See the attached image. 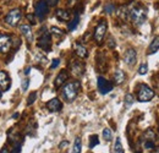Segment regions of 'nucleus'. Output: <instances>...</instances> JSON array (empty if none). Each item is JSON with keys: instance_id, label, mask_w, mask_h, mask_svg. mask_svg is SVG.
Wrapping results in <instances>:
<instances>
[{"instance_id": "obj_24", "label": "nucleus", "mask_w": 159, "mask_h": 153, "mask_svg": "<svg viewBox=\"0 0 159 153\" xmlns=\"http://www.w3.org/2000/svg\"><path fill=\"white\" fill-rule=\"evenodd\" d=\"M143 147L146 150H153L156 147V142L153 140H143Z\"/></svg>"}, {"instance_id": "obj_34", "label": "nucleus", "mask_w": 159, "mask_h": 153, "mask_svg": "<svg viewBox=\"0 0 159 153\" xmlns=\"http://www.w3.org/2000/svg\"><path fill=\"white\" fill-rule=\"evenodd\" d=\"M21 148H22V141L19 142V143H16V145H14V151H12V153H21Z\"/></svg>"}, {"instance_id": "obj_45", "label": "nucleus", "mask_w": 159, "mask_h": 153, "mask_svg": "<svg viewBox=\"0 0 159 153\" xmlns=\"http://www.w3.org/2000/svg\"><path fill=\"white\" fill-rule=\"evenodd\" d=\"M4 1H10V0H4Z\"/></svg>"}, {"instance_id": "obj_19", "label": "nucleus", "mask_w": 159, "mask_h": 153, "mask_svg": "<svg viewBox=\"0 0 159 153\" xmlns=\"http://www.w3.org/2000/svg\"><path fill=\"white\" fill-rule=\"evenodd\" d=\"M125 80H126L125 72H124L122 70H116L115 74H114V82H115L116 85H121V83L125 82Z\"/></svg>"}, {"instance_id": "obj_17", "label": "nucleus", "mask_w": 159, "mask_h": 153, "mask_svg": "<svg viewBox=\"0 0 159 153\" xmlns=\"http://www.w3.org/2000/svg\"><path fill=\"white\" fill-rule=\"evenodd\" d=\"M159 50V36H156L148 47V54H154Z\"/></svg>"}, {"instance_id": "obj_6", "label": "nucleus", "mask_w": 159, "mask_h": 153, "mask_svg": "<svg viewBox=\"0 0 159 153\" xmlns=\"http://www.w3.org/2000/svg\"><path fill=\"white\" fill-rule=\"evenodd\" d=\"M21 10L20 9H12L7 12V15L5 16V22L10 26V27H16L19 25L21 20Z\"/></svg>"}, {"instance_id": "obj_5", "label": "nucleus", "mask_w": 159, "mask_h": 153, "mask_svg": "<svg viewBox=\"0 0 159 153\" xmlns=\"http://www.w3.org/2000/svg\"><path fill=\"white\" fill-rule=\"evenodd\" d=\"M107 30H108V22L105 20H102L99 21V23L97 25L96 30H94V40L102 44L103 43V39L105 37V33H107Z\"/></svg>"}, {"instance_id": "obj_36", "label": "nucleus", "mask_w": 159, "mask_h": 153, "mask_svg": "<svg viewBox=\"0 0 159 153\" xmlns=\"http://www.w3.org/2000/svg\"><path fill=\"white\" fill-rule=\"evenodd\" d=\"M59 64H60V59H54L53 63H52V65H50V69H55V67H58Z\"/></svg>"}, {"instance_id": "obj_28", "label": "nucleus", "mask_w": 159, "mask_h": 153, "mask_svg": "<svg viewBox=\"0 0 159 153\" xmlns=\"http://www.w3.org/2000/svg\"><path fill=\"white\" fill-rule=\"evenodd\" d=\"M134 102H135V98H134V96H132L131 93H129V95H126V96H125V105H126V107L132 105V104H134Z\"/></svg>"}, {"instance_id": "obj_32", "label": "nucleus", "mask_w": 159, "mask_h": 153, "mask_svg": "<svg viewBox=\"0 0 159 153\" xmlns=\"http://www.w3.org/2000/svg\"><path fill=\"white\" fill-rule=\"evenodd\" d=\"M28 86H30V78H23V80H22V83H21V90H22V92L27 91V90H28Z\"/></svg>"}, {"instance_id": "obj_1", "label": "nucleus", "mask_w": 159, "mask_h": 153, "mask_svg": "<svg viewBox=\"0 0 159 153\" xmlns=\"http://www.w3.org/2000/svg\"><path fill=\"white\" fill-rule=\"evenodd\" d=\"M129 17L135 26H141L147 19V9L142 5H135L129 10Z\"/></svg>"}, {"instance_id": "obj_42", "label": "nucleus", "mask_w": 159, "mask_h": 153, "mask_svg": "<svg viewBox=\"0 0 159 153\" xmlns=\"http://www.w3.org/2000/svg\"><path fill=\"white\" fill-rule=\"evenodd\" d=\"M30 72H31V67H27V69L25 70V74H26V75H28Z\"/></svg>"}, {"instance_id": "obj_8", "label": "nucleus", "mask_w": 159, "mask_h": 153, "mask_svg": "<svg viewBox=\"0 0 159 153\" xmlns=\"http://www.w3.org/2000/svg\"><path fill=\"white\" fill-rule=\"evenodd\" d=\"M11 47H12V39H11V37L7 36V35H2L1 33L0 35V53H2V54L9 53Z\"/></svg>"}, {"instance_id": "obj_38", "label": "nucleus", "mask_w": 159, "mask_h": 153, "mask_svg": "<svg viewBox=\"0 0 159 153\" xmlns=\"http://www.w3.org/2000/svg\"><path fill=\"white\" fill-rule=\"evenodd\" d=\"M59 0H45V2L48 4V6H55L58 4Z\"/></svg>"}, {"instance_id": "obj_43", "label": "nucleus", "mask_w": 159, "mask_h": 153, "mask_svg": "<svg viewBox=\"0 0 159 153\" xmlns=\"http://www.w3.org/2000/svg\"><path fill=\"white\" fill-rule=\"evenodd\" d=\"M12 119H19V113H16V114L12 115Z\"/></svg>"}, {"instance_id": "obj_11", "label": "nucleus", "mask_w": 159, "mask_h": 153, "mask_svg": "<svg viewBox=\"0 0 159 153\" xmlns=\"http://www.w3.org/2000/svg\"><path fill=\"white\" fill-rule=\"evenodd\" d=\"M11 87V78L6 71H0V88L4 91H9Z\"/></svg>"}, {"instance_id": "obj_31", "label": "nucleus", "mask_w": 159, "mask_h": 153, "mask_svg": "<svg viewBox=\"0 0 159 153\" xmlns=\"http://www.w3.org/2000/svg\"><path fill=\"white\" fill-rule=\"evenodd\" d=\"M115 10H116V7H115L114 4H108V5H105V7H104V11H105L107 14H113Z\"/></svg>"}, {"instance_id": "obj_26", "label": "nucleus", "mask_w": 159, "mask_h": 153, "mask_svg": "<svg viewBox=\"0 0 159 153\" xmlns=\"http://www.w3.org/2000/svg\"><path fill=\"white\" fill-rule=\"evenodd\" d=\"M154 137H156V134L152 129H148L143 135V140H153L154 141Z\"/></svg>"}, {"instance_id": "obj_20", "label": "nucleus", "mask_w": 159, "mask_h": 153, "mask_svg": "<svg viewBox=\"0 0 159 153\" xmlns=\"http://www.w3.org/2000/svg\"><path fill=\"white\" fill-rule=\"evenodd\" d=\"M79 23H80V17H79V15H77V16H75V19L69 21V23H67V30H69V31L76 30V27H77Z\"/></svg>"}, {"instance_id": "obj_13", "label": "nucleus", "mask_w": 159, "mask_h": 153, "mask_svg": "<svg viewBox=\"0 0 159 153\" xmlns=\"http://www.w3.org/2000/svg\"><path fill=\"white\" fill-rule=\"evenodd\" d=\"M71 72L72 75L76 77H80L83 75L84 72V64L81 63V61H75L72 65H71Z\"/></svg>"}, {"instance_id": "obj_46", "label": "nucleus", "mask_w": 159, "mask_h": 153, "mask_svg": "<svg viewBox=\"0 0 159 153\" xmlns=\"http://www.w3.org/2000/svg\"><path fill=\"white\" fill-rule=\"evenodd\" d=\"M156 153H159V150H158V151H157V152H156Z\"/></svg>"}, {"instance_id": "obj_33", "label": "nucleus", "mask_w": 159, "mask_h": 153, "mask_svg": "<svg viewBox=\"0 0 159 153\" xmlns=\"http://www.w3.org/2000/svg\"><path fill=\"white\" fill-rule=\"evenodd\" d=\"M147 71H148V65H147L146 63L141 64V66H139V75H146V74H147Z\"/></svg>"}, {"instance_id": "obj_29", "label": "nucleus", "mask_w": 159, "mask_h": 153, "mask_svg": "<svg viewBox=\"0 0 159 153\" xmlns=\"http://www.w3.org/2000/svg\"><path fill=\"white\" fill-rule=\"evenodd\" d=\"M114 150H115L116 153H124V148H122V145H121V141H120L119 137H118L116 141H115V147H114Z\"/></svg>"}, {"instance_id": "obj_44", "label": "nucleus", "mask_w": 159, "mask_h": 153, "mask_svg": "<svg viewBox=\"0 0 159 153\" xmlns=\"http://www.w3.org/2000/svg\"><path fill=\"white\" fill-rule=\"evenodd\" d=\"M1 97H2V92H1V90H0V99H1Z\"/></svg>"}, {"instance_id": "obj_15", "label": "nucleus", "mask_w": 159, "mask_h": 153, "mask_svg": "<svg viewBox=\"0 0 159 153\" xmlns=\"http://www.w3.org/2000/svg\"><path fill=\"white\" fill-rule=\"evenodd\" d=\"M20 31H21V33L25 36V38L27 39L28 43H32V42H33V32H32V30H31V26L23 23V25L20 26Z\"/></svg>"}, {"instance_id": "obj_39", "label": "nucleus", "mask_w": 159, "mask_h": 153, "mask_svg": "<svg viewBox=\"0 0 159 153\" xmlns=\"http://www.w3.org/2000/svg\"><path fill=\"white\" fill-rule=\"evenodd\" d=\"M66 146H69V141H62L59 145V148L60 150H64V148H66Z\"/></svg>"}, {"instance_id": "obj_40", "label": "nucleus", "mask_w": 159, "mask_h": 153, "mask_svg": "<svg viewBox=\"0 0 159 153\" xmlns=\"http://www.w3.org/2000/svg\"><path fill=\"white\" fill-rule=\"evenodd\" d=\"M114 45H115V43H114V38H113V37H110V38H109V47H110V48H113Z\"/></svg>"}, {"instance_id": "obj_27", "label": "nucleus", "mask_w": 159, "mask_h": 153, "mask_svg": "<svg viewBox=\"0 0 159 153\" xmlns=\"http://www.w3.org/2000/svg\"><path fill=\"white\" fill-rule=\"evenodd\" d=\"M50 32H52V35H53V36H55V37H62V36L65 35V33H64V31H61L60 28L55 27V26H53V27H52Z\"/></svg>"}, {"instance_id": "obj_22", "label": "nucleus", "mask_w": 159, "mask_h": 153, "mask_svg": "<svg viewBox=\"0 0 159 153\" xmlns=\"http://www.w3.org/2000/svg\"><path fill=\"white\" fill-rule=\"evenodd\" d=\"M116 11H118V15H119L120 19L126 20L127 17H129V10H127V7H126V6L120 7L119 10H116Z\"/></svg>"}, {"instance_id": "obj_4", "label": "nucleus", "mask_w": 159, "mask_h": 153, "mask_svg": "<svg viewBox=\"0 0 159 153\" xmlns=\"http://www.w3.org/2000/svg\"><path fill=\"white\" fill-rule=\"evenodd\" d=\"M42 30L43 31H42V35H40L39 39H38L37 45L40 49H43L45 52H49L50 48H52V36H50V33L45 28H42Z\"/></svg>"}, {"instance_id": "obj_41", "label": "nucleus", "mask_w": 159, "mask_h": 153, "mask_svg": "<svg viewBox=\"0 0 159 153\" xmlns=\"http://www.w3.org/2000/svg\"><path fill=\"white\" fill-rule=\"evenodd\" d=\"M0 153H10V152H9V150H7V147H2V148L0 150Z\"/></svg>"}, {"instance_id": "obj_35", "label": "nucleus", "mask_w": 159, "mask_h": 153, "mask_svg": "<svg viewBox=\"0 0 159 153\" xmlns=\"http://www.w3.org/2000/svg\"><path fill=\"white\" fill-rule=\"evenodd\" d=\"M36 58H37V61L38 63H42V64H45L47 63V58L44 57V55H42V54H37Z\"/></svg>"}, {"instance_id": "obj_37", "label": "nucleus", "mask_w": 159, "mask_h": 153, "mask_svg": "<svg viewBox=\"0 0 159 153\" xmlns=\"http://www.w3.org/2000/svg\"><path fill=\"white\" fill-rule=\"evenodd\" d=\"M27 19L30 20V22H31L32 25H36V17H34V15L28 14V15H27Z\"/></svg>"}, {"instance_id": "obj_9", "label": "nucleus", "mask_w": 159, "mask_h": 153, "mask_svg": "<svg viewBox=\"0 0 159 153\" xmlns=\"http://www.w3.org/2000/svg\"><path fill=\"white\" fill-rule=\"evenodd\" d=\"M97 82H98V90H99V92L102 95H107L110 91H113V83L110 81H108L107 78L99 76Z\"/></svg>"}, {"instance_id": "obj_10", "label": "nucleus", "mask_w": 159, "mask_h": 153, "mask_svg": "<svg viewBox=\"0 0 159 153\" xmlns=\"http://www.w3.org/2000/svg\"><path fill=\"white\" fill-rule=\"evenodd\" d=\"M136 60H137V53H136L135 49L130 48V49H127L125 52V54H124V61H125V64H127L129 66H132V65H135Z\"/></svg>"}, {"instance_id": "obj_14", "label": "nucleus", "mask_w": 159, "mask_h": 153, "mask_svg": "<svg viewBox=\"0 0 159 153\" xmlns=\"http://www.w3.org/2000/svg\"><path fill=\"white\" fill-rule=\"evenodd\" d=\"M67 77H69V72L66 70H61L59 72V75L57 76V78L54 80V86L57 88H60L61 86H64V83L66 82Z\"/></svg>"}, {"instance_id": "obj_30", "label": "nucleus", "mask_w": 159, "mask_h": 153, "mask_svg": "<svg viewBox=\"0 0 159 153\" xmlns=\"http://www.w3.org/2000/svg\"><path fill=\"white\" fill-rule=\"evenodd\" d=\"M36 99H37V92H32V93L28 96V98H27V104H28V105H32V104L36 102Z\"/></svg>"}, {"instance_id": "obj_23", "label": "nucleus", "mask_w": 159, "mask_h": 153, "mask_svg": "<svg viewBox=\"0 0 159 153\" xmlns=\"http://www.w3.org/2000/svg\"><path fill=\"white\" fill-rule=\"evenodd\" d=\"M97 145H99V138H98V136L97 135H92L91 137H89V148H93V147H96Z\"/></svg>"}, {"instance_id": "obj_18", "label": "nucleus", "mask_w": 159, "mask_h": 153, "mask_svg": "<svg viewBox=\"0 0 159 153\" xmlns=\"http://www.w3.org/2000/svg\"><path fill=\"white\" fill-rule=\"evenodd\" d=\"M75 52H76V54L79 55L80 58H87L88 57V50L86 49V47H83L82 44H75Z\"/></svg>"}, {"instance_id": "obj_2", "label": "nucleus", "mask_w": 159, "mask_h": 153, "mask_svg": "<svg viewBox=\"0 0 159 153\" xmlns=\"http://www.w3.org/2000/svg\"><path fill=\"white\" fill-rule=\"evenodd\" d=\"M80 88H81V83L79 81H72V82H69L64 86L62 88V98L67 102V103H71L76 99V97L79 95Z\"/></svg>"}, {"instance_id": "obj_12", "label": "nucleus", "mask_w": 159, "mask_h": 153, "mask_svg": "<svg viewBox=\"0 0 159 153\" xmlns=\"http://www.w3.org/2000/svg\"><path fill=\"white\" fill-rule=\"evenodd\" d=\"M47 108L49 112L57 113V112H60L62 109V103L60 102L59 98H53L47 103Z\"/></svg>"}, {"instance_id": "obj_25", "label": "nucleus", "mask_w": 159, "mask_h": 153, "mask_svg": "<svg viewBox=\"0 0 159 153\" xmlns=\"http://www.w3.org/2000/svg\"><path fill=\"white\" fill-rule=\"evenodd\" d=\"M103 138H104L105 141H110V140L113 138V132H111V130H110L109 128H105V129L103 130Z\"/></svg>"}, {"instance_id": "obj_7", "label": "nucleus", "mask_w": 159, "mask_h": 153, "mask_svg": "<svg viewBox=\"0 0 159 153\" xmlns=\"http://www.w3.org/2000/svg\"><path fill=\"white\" fill-rule=\"evenodd\" d=\"M49 6H48V4L45 2V0H39L37 4H36V6H34V15H36V17L38 20H44V17L48 15V12H49Z\"/></svg>"}, {"instance_id": "obj_16", "label": "nucleus", "mask_w": 159, "mask_h": 153, "mask_svg": "<svg viewBox=\"0 0 159 153\" xmlns=\"http://www.w3.org/2000/svg\"><path fill=\"white\" fill-rule=\"evenodd\" d=\"M55 16L57 19L60 20V21H65V22H69L70 21V17H71V14L69 10H65V9H58L55 11Z\"/></svg>"}, {"instance_id": "obj_3", "label": "nucleus", "mask_w": 159, "mask_h": 153, "mask_svg": "<svg viewBox=\"0 0 159 153\" xmlns=\"http://www.w3.org/2000/svg\"><path fill=\"white\" fill-rule=\"evenodd\" d=\"M153 97H154V91L151 87H148L144 83L139 85L137 90V99L139 102H149L153 99Z\"/></svg>"}, {"instance_id": "obj_21", "label": "nucleus", "mask_w": 159, "mask_h": 153, "mask_svg": "<svg viewBox=\"0 0 159 153\" xmlns=\"http://www.w3.org/2000/svg\"><path fill=\"white\" fill-rule=\"evenodd\" d=\"M81 150H82V141H81V137H76L75 143H74L72 152L74 153H81Z\"/></svg>"}]
</instances>
